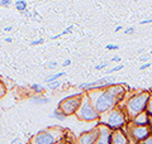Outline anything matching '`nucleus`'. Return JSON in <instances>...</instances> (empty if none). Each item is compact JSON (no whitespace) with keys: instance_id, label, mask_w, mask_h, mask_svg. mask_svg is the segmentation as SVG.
Masks as SVG:
<instances>
[{"instance_id":"obj_43","label":"nucleus","mask_w":152,"mask_h":144,"mask_svg":"<svg viewBox=\"0 0 152 144\" xmlns=\"http://www.w3.org/2000/svg\"><path fill=\"white\" fill-rule=\"evenodd\" d=\"M150 94H151V95H152V89H151V90H150Z\"/></svg>"},{"instance_id":"obj_17","label":"nucleus","mask_w":152,"mask_h":144,"mask_svg":"<svg viewBox=\"0 0 152 144\" xmlns=\"http://www.w3.org/2000/svg\"><path fill=\"white\" fill-rule=\"evenodd\" d=\"M50 116H51L52 119L61 120V121H62V120H65V119H66V115H65L62 111H61V110H60L58 108H57V109H55V110H53V113H52V114L50 115Z\"/></svg>"},{"instance_id":"obj_2","label":"nucleus","mask_w":152,"mask_h":144,"mask_svg":"<svg viewBox=\"0 0 152 144\" xmlns=\"http://www.w3.org/2000/svg\"><path fill=\"white\" fill-rule=\"evenodd\" d=\"M150 97H151L150 91H140L137 94H133L131 97H128L124 104V111L127 114L128 119L132 120L137 115L145 113Z\"/></svg>"},{"instance_id":"obj_39","label":"nucleus","mask_w":152,"mask_h":144,"mask_svg":"<svg viewBox=\"0 0 152 144\" xmlns=\"http://www.w3.org/2000/svg\"><path fill=\"white\" fill-rule=\"evenodd\" d=\"M148 128L151 130V134H152V118H150V123H148Z\"/></svg>"},{"instance_id":"obj_19","label":"nucleus","mask_w":152,"mask_h":144,"mask_svg":"<svg viewBox=\"0 0 152 144\" xmlns=\"http://www.w3.org/2000/svg\"><path fill=\"white\" fill-rule=\"evenodd\" d=\"M31 90L34 91L36 94H42L45 91V87L42 85H39V84H32L31 85Z\"/></svg>"},{"instance_id":"obj_1","label":"nucleus","mask_w":152,"mask_h":144,"mask_svg":"<svg viewBox=\"0 0 152 144\" xmlns=\"http://www.w3.org/2000/svg\"><path fill=\"white\" fill-rule=\"evenodd\" d=\"M86 95L89 96L90 101L93 103L94 108L96 109V111L100 115L110 111V110L119 105V101L107 89L89 91V92H86Z\"/></svg>"},{"instance_id":"obj_26","label":"nucleus","mask_w":152,"mask_h":144,"mask_svg":"<svg viewBox=\"0 0 152 144\" xmlns=\"http://www.w3.org/2000/svg\"><path fill=\"white\" fill-rule=\"evenodd\" d=\"M108 62H104V63H100V65H98L96 67H95V70H96V71H99V70H103V68H107V67H108Z\"/></svg>"},{"instance_id":"obj_10","label":"nucleus","mask_w":152,"mask_h":144,"mask_svg":"<svg viewBox=\"0 0 152 144\" xmlns=\"http://www.w3.org/2000/svg\"><path fill=\"white\" fill-rule=\"evenodd\" d=\"M98 128H99V138L96 144H110L113 130L107 125H103V124H98Z\"/></svg>"},{"instance_id":"obj_35","label":"nucleus","mask_w":152,"mask_h":144,"mask_svg":"<svg viewBox=\"0 0 152 144\" xmlns=\"http://www.w3.org/2000/svg\"><path fill=\"white\" fill-rule=\"evenodd\" d=\"M70 65H71V60H66V61H64V62H62V66H64V67L70 66Z\"/></svg>"},{"instance_id":"obj_25","label":"nucleus","mask_w":152,"mask_h":144,"mask_svg":"<svg viewBox=\"0 0 152 144\" xmlns=\"http://www.w3.org/2000/svg\"><path fill=\"white\" fill-rule=\"evenodd\" d=\"M12 1L10 0H0V7H10Z\"/></svg>"},{"instance_id":"obj_14","label":"nucleus","mask_w":152,"mask_h":144,"mask_svg":"<svg viewBox=\"0 0 152 144\" xmlns=\"http://www.w3.org/2000/svg\"><path fill=\"white\" fill-rule=\"evenodd\" d=\"M29 100L36 105H45V104H48L51 101L50 97H45V96H32Z\"/></svg>"},{"instance_id":"obj_30","label":"nucleus","mask_w":152,"mask_h":144,"mask_svg":"<svg viewBox=\"0 0 152 144\" xmlns=\"http://www.w3.org/2000/svg\"><path fill=\"white\" fill-rule=\"evenodd\" d=\"M150 23H152V18L151 19H146V20H141L140 25H143V24H150Z\"/></svg>"},{"instance_id":"obj_4","label":"nucleus","mask_w":152,"mask_h":144,"mask_svg":"<svg viewBox=\"0 0 152 144\" xmlns=\"http://www.w3.org/2000/svg\"><path fill=\"white\" fill-rule=\"evenodd\" d=\"M64 140V132L60 128H47L32 137L31 144H58Z\"/></svg>"},{"instance_id":"obj_45","label":"nucleus","mask_w":152,"mask_h":144,"mask_svg":"<svg viewBox=\"0 0 152 144\" xmlns=\"http://www.w3.org/2000/svg\"><path fill=\"white\" fill-rule=\"evenodd\" d=\"M58 144H64V143H62V142H61V143H58Z\"/></svg>"},{"instance_id":"obj_29","label":"nucleus","mask_w":152,"mask_h":144,"mask_svg":"<svg viewBox=\"0 0 152 144\" xmlns=\"http://www.w3.org/2000/svg\"><path fill=\"white\" fill-rule=\"evenodd\" d=\"M140 144H152V134H151L148 138H146L143 142H141Z\"/></svg>"},{"instance_id":"obj_41","label":"nucleus","mask_w":152,"mask_h":144,"mask_svg":"<svg viewBox=\"0 0 152 144\" xmlns=\"http://www.w3.org/2000/svg\"><path fill=\"white\" fill-rule=\"evenodd\" d=\"M12 41H13V39H12L10 37H7V38H5V42H7V43H10Z\"/></svg>"},{"instance_id":"obj_38","label":"nucleus","mask_w":152,"mask_h":144,"mask_svg":"<svg viewBox=\"0 0 152 144\" xmlns=\"http://www.w3.org/2000/svg\"><path fill=\"white\" fill-rule=\"evenodd\" d=\"M110 61H113V62H119V61H121V57H119V56H117V57H113V58H112Z\"/></svg>"},{"instance_id":"obj_34","label":"nucleus","mask_w":152,"mask_h":144,"mask_svg":"<svg viewBox=\"0 0 152 144\" xmlns=\"http://www.w3.org/2000/svg\"><path fill=\"white\" fill-rule=\"evenodd\" d=\"M33 17L37 18V19H38V22H42V18H41V15H39V14H38L37 12H34V14H33Z\"/></svg>"},{"instance_id":"obj_18","label":"nucleus","mask_w":152,"mask_h":144,"mask_svg":"<svg viewBox=\"0 0 152 144\" xmlns=\"http://www.w3.org/2000/svg\"><path fill=\"white\" fill-rule=\"evenodd\" d=\"M74 29V25H69L66 29L64 31V32H61L60 34H56V36H51V39H58L60 37H62V36H65V34H69V33H71V31Z\"/></svg>"},{"instance_id":"obj_20","label":"nucleus","mask_w":152,"mask_h":144,"mask_svg":"<svg viewBox=\"0 0 152 144\" xmlns=\"http://www.w3.org/2000/svg\"><path fill=\"white\" fill-rule=\"evenodd\" d=\"M61 81H53V82H51V84H47V87H48L50 90H56V89H58L60 86H61Z\"/></svg>"},{"instance_id":"obj_5","label":"nucleus","mask_w":152,"mask_h":144,"mask_svg":"<svg viewBox=\"0 0 152 144\" xmlns=\"http://www.w3.org/2000/svg\"><path fill=\"white\" fill-rule=\"evenodd\" d=\"M76 119L80 121H85V123H90V121H96L100 119V114L96 111V109L94 108L93 103L90 101L89 96L85 94L83 103L80 105L79 110L76 111Z\"/></svg>"},{"instance_id":"obj_32","label":"nucleus","mask_w":152,"mask_h":144,"mask_svg":"<svg viewBox=\"0 0 152 144\" xmlns=\"http://www.w3.org/2000/svg\"><path fill=\"white\" fill-rule=\"evenodd\" d=\"M55 67H57V62L56 61H52L48 63V68H55Z\"/></svg>"},{"instance_id":"obj_27","label":"nucleus","mask_w":152,"mask_h":144,"mask_svg":"<svg viewBox=\"0 0 152 144\" xmlns=\"http://www.w3.org/2000/svg\"><path fill=\"white\" fill-rule=\"evenodd\" d=\"M45 42L43 38H39V39H37V41H33L31 42V46H38V44H42V43Z\"/></svg>"},{"instance_id":"obj_6","label":"nucleus","mask_w":152,"mask_h":144,"mask_svg":"<svg viewBox=\"0 0 152 144\" xmlns=\"http://www.w3.org/2000/svg\"><path fill=\"white\" fill-rule=\"evenodd\" d=\"M84 95L83 92L80 94H74V95H70L67 97L62 99L61 101L58 103V108L61 111H62L66 116H70V115H75L76 111L79 110L80 105L83 103V99H84Z\"/></svg>"},{"instance_id":"obj_3","label":"nucleus","mask_w":152,"mask_h":144,"mask_svg":"<svg viewBox=\"0 0 152 144\" xmlns=\"http://www.w3.org/2000/svg\"><path fill=\"white\" fill-rule=\"evenodd\" d=\"M99 120H100L99 124L107 125L112 130H122V128L127 124V120H129V119H128L127 114L124 111V108L118 105V106H115L110 111L100 115V119Z\"/></svg>"},{"instance_id":"obj_8","label":"nucleus","mask_w":152,"mask_h":144,"mask_svg":"<svg viewBox=\"0 0 152 144\" xmlns=\"http://www.w3.org/2000/svg\"><path fill=\"white\" fill-rule=\"evenodd\" d=\"M128 133H129V135L137 144L143 142L146 138H148L151 135V130L148 127H136V125H132V124L128 125Z\"/></svg>"},{"instance_id":"obj_21","label":"nucleus","mask_w":152,"mask_h":144,"mask_svg":"<svg viewBox=\"0 0 152 144\" xmlns=\"http://www.w3.org/2000/svg\"><path fill=\"white\" fill-rule=\"evenodd\" d=\"M146 113L148 114V116L152 118V95L148 100V104H147V109H146Z\"/></svg>"},{"instance_id":"obj_15","label":"nucleus","mask_w":152,"mask_h":144,"mask_svg":"<svg viewBox=\"0 0 152 144\" xmlns=\"http://www.w3.org/2000/svg\"><path fill=\"white\" fill-rule=\"evenodd\" d=\"M66 75V72H58V73H53V75H51L48 76V77H46V84H51V82H53V81H58V79H61L62 76Z\"/></svg>"},{"instance_id":"obj_24","label":"nucleus","mask_w":152,"mask_h":144,"mask_svg":"<svg viewBox=\"0 0 152 144\" xmlns=\"http://www.w3.org/2000/svg\"><path fill=\"white\" fill-rule=\"evenodd\" d=\"M107 49L108 51H118L119 49V46L118 44H107Z\"/></svg>"},{"instance_id":"obj_36","label":"nucleus","mask_w":152,"mask_h":144,"mask_svg":"<svg viewBox=\"0 0 152 144\" xmlns=\"http://www.w3.org/2000/svg\"><path fill=\"white\" fill-rule=\"evenodd\" d=\"M4 31L5 32H12L13 31V25H7L5 28H4Z\"/></svg>"},{"instance_id":"obj_16","label":"nucleus","mask_w":152,"mask_h":144,"mask_svg":"<svg viewBox=\"0 0 152 144\" xmlns=\"http://www.w3.org/2000/svg\"><path fill=\"white\" fill-rule=\"evenodd\" d=\"M14 7H15V9L18 12H22V13H24L27 10V7H28V4L24 1V0H17L15 3H14Z\"/></svg>"},{"instance_id":"obj_42","label":"nucleus","mask_w":152,"mask_h":144,"mask_svg":"<svg viewBox=\"0 0 152 144\" xmlns=\"http://www.w3.org/2000/svg\"><path fill=\"white\" fill-rule=\"evenodd\" d=\"M121 29H122V25H118V27L115 28V32H119Z\"/></svg>"},{"instance_id":"obj_44","label":"nucleus","mask_w":152,"mask_h":144,"mask_svg":"<svg viewBox=\"0 0 152 144\" xmlns=\"http://www.w3.org/2000/svg\"><path fill=\"white\" fill-rule=\"evenodd\" d=\"M150 55H152V51H151V52H150Z\"/></svg>"},{"instance_id":"obj_33","label":"nucleus","mask_w":152,"mask_h":144,"mask_svg":"<svg viewBox=\"0 0 152 144\" xmlns=\"http://www.w3.org/2000/svg\"><path fill=\"white\" fill-rule=\"evenodd\" d=\"M151 66V63L150 62H147V63H145V65H142L141 67H140V70H146V68H148V67Z\"/></svg>"},{"instance_id":"obj_31","label":"nucleus","mask_w":152,"mask_h":144,"mask_svg":"<svg viewBox=\"0 0 152 144\" xmlns=\"http://www.w3.org/2000/svg\"><path fill=\"white\" fill-rule=\"evenodd\" d=\"M9 144H22V140L19 138H15V139H13V140L9 143Z\"/></svg>"},{"instance_id":"obj_9","label":"nucleus","mask_w":152,"mask_h":144,"mask_svg":"<svg viewBox=\"0 0 152 144\" xmlns=\"http://www.w3.org/2000/svg\"><path fill=\"white\" fill-rule=\"evenodd\" d=\"M99 138V128L98 125L90 129L88 132H84L80 134V137L77 138V144H96Z\"/></svg>"},{"instance_id":"obj_23","label":"nucleus","mask_w":152,"mask_h":144,"mask_svg":"<svg viewBox=\"0 0 152 144\" xmlns=\"http://www.w3.org/2000/svg\"><path fill=\"white\" fill-rule=\"evenodd\" d=\"M5 91H7V89H5V86H4V84L0 81V99L3 97L4 95H5Z\"/></svg>"},{"instance_id":"obj_13","label":"nucleus","mask_w":152,"mask_h":144,"mask_svg":"<svg viewBox=\"0 0 152 144\" xmlns=\"http://www.w3.org/2000/svg\"><path fill=\"white\" fill-rule=\"evenodd\" d=\"M148 123H150V116L146 111L137 115L134 119L131 120V124L132 125H136V127H148Z\"/></svg>"},{"instance_id":"obj_7","label":"nucleus","mask_w":152,"mask_h":144,"mask_svg":"<svg viewBox=\"0 0 152 144\" xmlns=\"http://www.w3.org/2000/svg\"><path fill=\"white\" fill-rule=\"evenodd\" d=\"M114 77L113 76H104L102 79H98L96 81H93V82H85L79 86L80 90H84L85 92H89V91L93 90H103V89H108L112 85H114Z\"/></svg>"},{"instance_id":"obj_22","label":"nucleus","mask_w":152,"mask_h":144,"mask_svg":"<svg viewBox=\"0 0 152 144\" xmlns=\"http://www.w3.org/2000/svg\"><path fill=\"white\" fill-rule=\"evenodd\" d=\"M123 67H124V66H123V65H118L117 67H113V68H110V70H109V71H107V76H110L112 73H114V72H117V71H119V70H122V68H123Z\"/></svg>"},{"instance_id":"obj_28","label":"nucleus","mask_w":152,"mask_h":144,"mask_svg":"<svg viewBox=\"0 0 152 144\" xmlns=\"http://www.w3.org/2000/svg\"><path fill=\"white\" fill-rule=\"evenodd\" d=\"M133 33H134V27H128L127 29L124 31V34H133Z\"/></svg>"},{"instance_id":"obj_11","label":"nucleus","mask_w":152,"mask_h":144,"mask_svg":"<svg viewBox=\"0 0 152 144\" xmlns=\"http://www.w3.org/2000/svg\"><path fill=\"white\" fill-rule=\"evenodd\" d=\"M109 92H110L114 97H115L118 101H122L123 99H124V96H126V92H127V90L124 87V85H122V84H114L112 85L110 87H108L107 89Z\"/></svg>"},{"instance_id":"obj_37","label":"nucleus","mask_w":152,"mask_h":144,"mask_svg":"<svg viewBox=\"0 0 152 144\" xmlns=\"http://www.w3.org/2000/svg\"><path fill=\"white\" fill-rule=\"evenodd\" d=\"M140 61L147 62V61H148V56H142V57H140Z\"/></svg>"},{"instance_id":"obj_12","label":"nucleus","mask_w":152,"mask_h":144,"mask_svg":"<svg viewBox=\"0 0 152 144\" xmlns=\"http://www.w3.org/2000/svg\"><path fill=\"white\" fill-rule=\"evenodd\" d=\"M110 144H129V138L123 130H113Z\"/></svg>"},{"instance_id":"obj_40","label":"nucleus","mask_w":152,"mask_h":144,"mask_svg":"<svg viewBox=\"0 0 152 144\" xmlns=\"http://www.w3.org/2000/svg\"><path fill=\"white\" fill-rule=\"evenodd\" d=\"M24 15H26L27 18H31V17H32V14H31V13H28V10H26V12H24Z\"/></svg>"}]
</instances>
